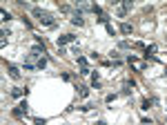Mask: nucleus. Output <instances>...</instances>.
<instances>
[{
    "label": "nucleus",
    "instance_id": "obj_1",
    "mask_svg": "<svg viewBox=\"0 0 167 125\" xmlns=\"http://www.w3.org/2000/svg\"><path fill=\"white\" fill-rule=\"evenodd\" d=\"M43 54H45V47H43V45H34V47H31V51H29V56H27V58H29L27 62H31L34 58L43 56Z\"/></svg>",
    "mask_w": 167,
    "mask_h": 125
},
{
    "label": "nucleus",
    "instance_id": "obj_2",
    "mask_svg": "<svg viewBox=\"0 0 167 125\" xmlns=\"http://www.w3.org/2000/svg\"><path fill=\"white\" fill-rule=\"evenodd\" d=\"M74 40H76V36H74V34H65V36H60L58 40H56V45H58V49H60V47H65V45L74 43Z\"/></svg>",
    "mask_w": 167,
    "mask_h": 125
},
{
    "label": "nucleus",
    "instance_id": "obj_3",
    "mask_svg": "<svg viewBox=\"0 0 167 125\" xmlns=\"http://www.w3.org/2000/svg\"><path fill=\"white\" fill-rule=\"evenodd\" d=\"M71 25H76V27H82V25H85L82 11H71Z\"/></svg>",
    "mask_w": 167,
    "mask_h": 125
},
{
    "label": "nucleus",
    "instance_id": "obj_4",
    "mask_svg": "<svg viewBox=\"0 0 167 125\" xmlns=\"http://www.w3.org/2000/svg\"><path fill=\"white\" fill-rule=\"evenodd\" d=\"M25 114H27V103H20L18 107H13V116L16 119H22Z\"/></svg>",
    "mask_w": 167,
    "mask_h": 125
},
{
    "label": "nucleus",
    "instance_id": "obj_5",
    "mask_svg": "<svg viewBox=\"0 0 167 125\" xmlns=\"http://www.w3.org/2000/svg\"><path fill=\"white\" fill-rule=\"evenodd\" d=\"M40 25H45V27H56L54 16H51V13H45L43 18H40Z\"/></svg>",
    "mask_w": 167,
    "mask_h": 125
},
{
    "label": "nucleus",
    "instance_id": "obj_6",
    "mask_svg": "<svg viewBox=\"0 0 167 125\" xmlns=\"http://www.w3.org/2000/svg\"><path fill=\"white\" fill-rule=\"evenodd\" d=\"M7 72H9V76H11L13 81H18V78H20V69L16 67V65H9V67H7Z\"/></svg>",
    "mask_w": 167,
    "mask_h": 125
},
{
    "label": "nucleus",
    "instance_id": "obj_7",
    "mask_svg": "<svg viewBox=\"0 0 167 125\" xmlns=\"http://www.w3.org/2000/svg\"><path fill=\"white\" fill-rule=\"evenodd\" d=\"M11 96H13V98H22V96H25V89H22V87H13L11 89Z\"/></svg>",
    "mask_w": 167,
    "mask_h": 125
},
{
    "label": "nucleus",
    "instance_id": "obj_8",
    "mask_svg": "<svg viewBox=\"0 0 167 125\" xmlns=\"http://www.w3.org/2000/svg\"><path fill=\"white\" fill-rule=\"evenodd\" d=\"M120 31H123L125 36H127V34H131V31H134V27H131L129 22H123V25H120Z\"/></svg>",
    "mask_w": 167,
    "mask_h": 125
},
{
    "label": "nucleus",
    "instance_id": "obj_9",
    "mask_svg": "<svg viewBox=\"0 0 167 125\" xmlns=\"http://www.w3.org/2000/svg\"><path fill=\"white\" fill-rule=\"evenodd\" d=\"M134 85H136V83H134V81H125V85H123V87H125V89H123V94H129Z\"/></svg>",
    "mask_w": 167,
    "mask_h": 125
},
{
    "label": "nucleus",
    "instance_id": "obj_10",
    "mask_svg": "<svg viewBox=\"0 0 167 125\" xmlns=\"http://www.w3.org/2000/svg\"><path fill=\"white\" fill-rule=\"evenodd\" d=\"M92 87H94V89H100V78H98V74L92 76Z\"/></svg>",
    "mask_w": 167,
    "mask_h": 125
},
{
    "label": "nucleus",
    "instance_id": "obj_11",
    "mask_svg": "<svg viewBox=\"0 0 167 125\" xmlns=\"http://www.w3.org/2000/svg\"><path fill=\"white\" fill-rule=\"evenodd\" d=\"M78 94H80L82 98H87V96H89V89H87L85 85H80V87H78Z\"/></svg>",
    "mask_w": 167,
    "mask_h": 125
},
{
    "label": "nucleus",
    "instance_id": "obj_12",
    "mask_svg": "<svg viewBox=\"0 0 167 125\" xmlns=\"http://www.w3.org/2000/svg\"><path fill=\"white\" fill-rule=\"evenodd\" d=\"M36 67L38 69H45V67H47V58H40V60L36 62Z\"/></svg>",
    "mask_w": 167,
    "mask_h": 125
},
{
    "label": "nucleus",
    "instance_id": "obj_13",
    "mask_svg": "<svg viewBox=\"0 0 167 125\" xmlns=\"http://www.w3.org/2000/svg\"><path fill=\"white\" fill-rule=\"evenodd\" d=\"M118 47H120V49H127V47H131V43H129V40H120Z\"/></svg>",
    "mask_w": 167,
    "mask_h": 125
},
{
    "label": "nucleus",
    "instance_id": "obj_14",
    "mask_svg": "<svg viewBox=\"0 0 167 125\" xmlns=\"http://www.w3.org/2000/svg\"><path fill=\"white\" fill-rule=\"evenodd\" d=\"M152 105H154L152 100H143V107H140V110H145V112H147V110H149V107H152Z\"/></svg>",
    "mask_w": 167,
    "mask_h": 125
},
{
    "label": "nucleus",
    "instance_id": "obj_15",
    "mask_svg": "<svg viewBox=\"0 0 167 125\" xmlns=\"http://www.w3.org/2000/svg\"><path fill=\"white\" fill-rule=\"evenodd\" d=\"M2 20H5V22H7V20H11V13L7 11V9H2Z\"/></svg>",
    "mask_w": 167,
    "mask_h": 125
},
{
    "label": "nucleus",
    "instance_id": "obj_16",
    "mask_svg": "<svg viewBox=\"0 0 167 125\" xmlns=\"http://www.w3.org/2000/svg\"><path fill=\"white\" fill-rule=\"evenodd\" d=\"M78 62H80L82 67H87V58H85V56H78Z\"/></svg>",
    "mask_w": 167,
    "mask_h": 125
},
{
    "label": "nucleus",
    "instance_id": "obj_17",
    "mask_svg": "<svg viewBox=\"0 0 167 125\" xmlns=\"http://www.w3.org/2000/svg\"><path fill=\"white\" fill-rule=\"evenodd\" d=\"M34 123H36V125H45V121L43 119H34Z\"/></svg>",
    "mask_w": 167,
    "mask_h": 125
},
{
    "label": "nucleus",
    "instance_id": "obj_18",
    "mask_svg": "<svg viewBox=\"0 0 167 125\" xmlns=\"http://www.w3.org/2000/svg\"><path fill=\"white\" fill-rule=\"evenodd\" d=\"M96 125H107V123H105V121H98V123H96Z\"/></svg>",
    "mask_w": 167,
    "mask_h": 125
}]
</instances>
